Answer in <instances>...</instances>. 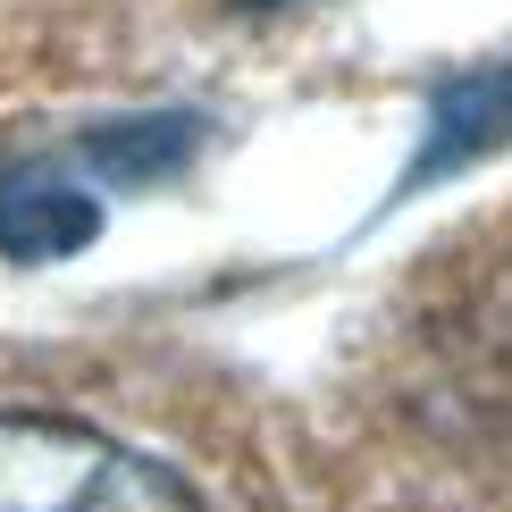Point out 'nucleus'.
<instances>
[{
  "mask_svg": "<svg viewBox=\"0 0 512 512\" xmlns=\"http://www.w3.org/2000/svg\"><path fill=\"white\" fill-rule=\"evenodd\" d=\"M496 143H512V59L504 68H471V76H445L429 93V135H420L412 168H403V194L454 177V168L487 160Z\"/></svg>",
  "mask_w": 512,
  "mask_h": 512,
  "instance_id": "3",
  "label": "nucleus"
},
{
  "mask_svg": "<svg viewBox=\"0 0 512 512\" xmlns=\"http://www.w3.org/2000/svg\"><path fill=\"white\" fill-rule=\"evenodd\" d=\"M244 9H286V0H244Z\"/></svg>",
  "mask_w": 512,
  "mask_h": 512,
  "instance_id": "5",
  "label": "nucleus"
},
{
  "mask_svg": "<svg viewBox=\"0 0 512 512\" xmlns=\"http://www.w3.org/2000/svg\"><path fill=\"white\" fill-rule=\"evenodd\" d=\"M101 236V194L76 177V160H9L0 168V252L9 261H68Z\"/></svg>",
  "mask_w": 512,
  "mask_h": 512,
  "instance_id": "2",
  "label": "nucleus"
},
{
  "mask_svg": "<svg viewBox=\"0 0 512 512\" xmlns=\"http://www.w3.org/2000/svg\"><path fill=\"white\" fill-rule=\"evenodd\" d=\"M0 512H202L152 454L68 412H0Z\"/></svg>",
  "mask_w": 512,
  "mask_h": 512,
  "instance_id": "1",
  "label": "nucleus"
},
{
  "mask_svg": "<svg viewBox=\"0 0 512 512\" xmlns=\"http://www.w3.org/2000/svg\"><path fill=\"white\" fill-rule=\"evenodd\" d=\"M194 143H202V118H126V126L84 135L76 160L101 168V177H118V185H152V177L194 160Z\"/></svg>",
  "mask_w": 512,
  "mask_h": 512,
  "instance_id": "4",
  "label": "nucleus"
}]
</instances>
